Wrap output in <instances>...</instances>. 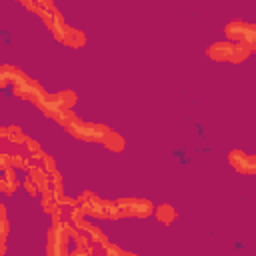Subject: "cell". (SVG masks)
Segmentation results:
<instances>
[{
    "mask_svg": "<svg viewBox=\"0 0 256 256\" xmlns=\"http://www.w3.org/2000/svg\"><path fill=\"white\" fill-rule=\"evenodd\" d=\"M252 54V50L240 46V44H232L228 40H220L214 42L206 48V56L214 62H232V64H240L244 62L248 56Z\"/></svg>",
    "mask_w": 256,
    "mask_h": 256,
    "instance_id": "obj_1",
    "label": "cell"
},
{
    "mask_svg": "<svg viewBox=\"0 0 256 256\" xmlns=\"http://www.w3.org/2000/svg\"><path fill=\"white\" fill-rule=\"evenodd\" d=\"M72 228L70 224L54 222L46 234V256H68L70 242H72Z\"/></svg>",
    "mask_w": 256,
    "mask_h": 256,
    "instance_id": "obj_2",
    "label": "cell"
},
{
    "mask_svg": "<svg viewBox=\"0 0 256 256\" xmlns=\"http://www.w3.org/2000/svg\"><path fill=\"white\" fill-rule=\"evenodd\" d=\"M224 36H226L228 42L240 44V46L254 52V38H256V26L254 24H248V22H242V20L236 18V20L226 24Z\"/></svg>",
    "mask_w": 256,
    "mask_h": 256,
    "instance_id": "obj_3",
    "label": "cell"
},
{
    "mask_svg": "<svg viewBox=\"0 0 256 256\" xmlns=\"http://www.w3.org/2000/svg\"><path fill=\"white\" fill-rule=\"evenodd\" d=\"M112 128H108L106 124H98V122H78L76 126L68 128L70 136H74L80 142H104V138L108 136Z\"/></svg>",
    "mask_w": 256,
    "mask_h": 256,
    "instance_id": "obj_4",
    "label": "cell"
},
{
    "mask_svg": "<svg viewBox=\"0 0 256 256\" xmlns=\"http://www.w3.org/2000/svg\"><path fill=\"white\" fill-rule=\"evenodd\" d=\"M116 204L120 208V214L128 218H148L154 214V204L146 198H118Z\"/></svg>",
    "mask_w": 256,
    "mask_h": 256,
    "instance_id": "obj_5",
    "label": "cell"
},
{
    "mask_svg": "<svg viewBox=\"0 0 256 256\" xmlns=\"http://www.w3.org/2000/svg\"><path fill=\"white\" fill-rule=\"evenodd\" d=\"M50 32H52L54 40L60 42V44H64V46H70V48H82V46L86 44V36H84V32L78 30V28L68 26L64 20L56 22L54 28H50Z\"/></svg>",
    "mask_w": 256,
    "mask_h": 256,
    "instance_id": "obj_6",
    "label": "cell"
},
{
    "mask_svg": "<svg viewBox=\"0 0 256 256\" xmlns=\"http://www.w3.org/2000/svg\"><path fill=\"white\" fill-rule=\"evenodd\" d=\"M12 92H14V96H18V98H22V100H30L32 104H36L46 92H44V88L36 82V80H32V78H24V80H20L18 84H14L12 86Z\"/></svg>",
    "mask_w": 256,
    "mask_h": 256,
    "instance_id": "obj_7",
    "label": "cell"
},
{
    "mask_svg": "<svg viewBox=\"0 0 256 256\" xmlns=\"http://www.w3.org/2000/svg\"><path fill=\"white\" fill-rule=\"evenodd\" d=\"M76 202H78V208L82 210V214H84V216H90V218H98V220H104L102 198H98L94 192H90V190H84Z\"/></svg>",
    "mask_w": 256,
    "mask_h": 256,
    "instance_id": "obj_8",
    "label": "cell"
},
{
    "mask_svg": "<svg viewBox=\"0 0 256 256\" xmlns=\"http://www.w3.org/2000/svg\"><path fill=\"white\" fill-rule=\"evenodd\" d=\"M228 164L238 172V174H254L256 172V158L252 154H246L238 148L228 152Z\"/></svg>",
    "mask_w": 256,
    "mask_h": 256,
    "instance_id": "obj_9",
    "label": "cell"
},
{
    "mask_svg": "<svg viewBox=\"0 0 256 256\" xmlns=\"http://www.w3.org/2000/svg\"><path fill=\"white\" fill-rule=\"evenodd\" d=\"M74 228H78L94 246H100V244H104L106 242V234L96 226V224H92V222H88V220H80Z\"/></svg>",
    "mask_w": 256,
    "mask_h": 256,
    "instance_id": "obj_10",
    "label": "cell"
},
{
    "mask_svg": "<svg viewBox=\"0 0 256 256\" xmlns=\"http://www.w3.org/2000/svg\"><path fill=\"white\" fill-rule=\"evenodd\" d=\"M154 216H156V220L160 224L168 226L178 218V212H176V208L172 204H158V206H154Z\"/></svg>",
    "mask_w": 256,
    "mask_h": 256,
    "instance_id": "obj_11",
    "label": "cell"
},
{
    "mask_svg": "<svg viewBox=\"0 0 256 256\" xmlns=\"http://www.w3.org/2000/svg\"><path fill=\"white\" fill-rule=\"evenodd\" d=\"M56 124H60V126H64L66 130L68 128H72V126H76L78 122H82L80 120V116L76 114V112H72V110H68V108H62V110H58L56 114H54V118H52Z\"/></svg>",
    "mask_w": 256,
    "mask_h": 256,
    "instance_id": "obj_12",
    "label": "cell"
},
{
    "mask_svg": "<svg viewBox=\"0 0 256 256\" xmlns=\"http://www.w3.org/2000/svg\"><path fill=\"white\" fill-rule=\"evenodd\" d=\"M0 76H2V80H6V82L12 84V86L26 78V74H24L18 66H12V64H2V66H0Z\"/></svg>",
    "mask_w": 256,
    "mask_h": 256,
    "instance_id": "obj_13",
    "label": "cell"
},
{
    "mask_svg": "<svg viewBox=\"0 0 256 256\" xmlns=\"http://www.w3.org/2000/svg\"><path fill=\"white\" fill-rule=\"evenodd\" d=\"M102 144H104V148L110 150V152H122V150L126 148V140H124V136H120L116 130H110Z\"/></svg>",
    "mask_w": 256,
    "mask_h": 256,
    "instance_id": "obj_14",
    "label": "cell"
},
{
    "mask_svg": "<svg viewBox=\"0 0 256 256\" xmlns=\"http://www.w3.org/2000/svg\"><path fill=\"white\" fill-rule=\"evenodd\" d=\"M54 98L60 104V108H68V110H72V106L78 102V96L74 90H60L54 94Z\"/></svg>",
    "mask_w": 256,
    "mask_h": 256,
    "instance_id": "obj_15",
    "label": "cell"
},
{
    "mask_svg": "<svg viewBox=\"0 0 256 256\" xmlns=\"http://www.w3.org/2000/svg\"><path fill=\"white\" fill-rule=\"evenodd\" d=\"M102 210H104V220H120V208L116 200H102Z\"/></svg>",
    "mask_w": 256,
    "mask_h": 256,
    "instance_id": "obj_16",
    "label": "cell"
},
{
    "mask_svg": "<svg viewBox=\"0 0 256 256\" xmlns=\"http://www.w3.org/2000/svg\"><path fill=\"white\" fill-rule=\"evenodd\" d=\"M22 188L28 192V196H38V194H40V184L32 182L30 178H24V180H22Z\"/></svg>",
    "mask_w": 256,
    "mask_h": 256,
    "instance_id": "obj_17",
    "label": "cell"
},
{
    "mask_svg": "<svg viewBox=\"0 0 256 256\" xmlns=\"http://www.w3.org/2000/svg\"><path fill=\"white\" fill-rule=\"evenodd\" d=\"M6 86H8V82H6V80H2V76H0V90H2V88H6Z\"/></svg>",
    "mask_w": 256,
    "mask_h": 256,
    "instance_id": "obj_18",
    "label": "cell"
},
{
    "mask_svg": "<svg viewBox=\"0 0 256 256\" xmlns=\"http://www.w3.org/2000/svg\"><path fill=\"white\" fill-rule=\"evenodd\" d=\"M6 254V244H0V256H4Z\"/></svg>",
    "mask_w": 256,
    "mask_h": 256,
    "instance_id": "obj_19",
    "label": "cell"
},
{
    "mask_svg": "<svg viewBox=\"0 0 256 256\" xmlns=\"http://www.w3.org/2000/svg\"><path fill=\"white\" fill-rule=\"evenodd\" d=\"M118 256H136V254H132V252H124V250H120V254Z\"/></svg>",
    "mask_w": 256,
    "mask_h": 256,
    "instance_id": "obj_20",
    "label": "cell"
}]
</instances>
